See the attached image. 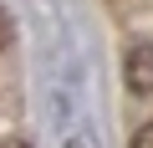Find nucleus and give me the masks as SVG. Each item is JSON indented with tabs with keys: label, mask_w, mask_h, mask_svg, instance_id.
I'll return each mask as SVG.
<instances>
[{
	"label": "nucleus",
	"mask_w": 153,
	"mask_h": 148,
	"mask_svg": "<svg viewBox=\"0 0 153 148\" xmlns=\"http://www.w3.org/2000/svg\"><path fill=\"white\" fill-rule=\"evenodd\" d=\"M123 82H128V92H138V97L153 92V41H133V46H128V56H123Z\"/></svg>",
	"instance_id": "obj_1"
},
{
	"label": "nucleus",
	"mask_w": 153,
	"mask_h": 148,
	"mask_svg": "<svg viewBox=\"0 0 153 148\" xmlns=\"http://www.w3.org/2000/svg\"><path fill=\"white\" fill-rule=\"evenodd\" d=\"M128 148H153V118H148V123H138V128L128 133Z\"/></svg>",
	"instance_id": "obj_2"
},
{
	"label": "nucleus",
	"mask_w": 153,
	"mask_h": 148,
	"mask_svg": "<svg viewBox=\"0 0 153 148\" xmlns=\"http://www.w3.org/2000/svg\"><path fill=\"white\" fill-rule=\"evenodd\" d=\"M10 36H16V26H10V10H5V5H0V51H5V46H10Z\"/></svg>",
	"instance_id": "obj_3"
},
{
	"label": "nucleus",
	"mask_w": 153,
	"mask_h": 148,
	"mask_svg": "<svg viewBox=\"0 0 153 148\" xmlns=\"http://www.w3.org/2000/svg\"><path fill=\"white\" fill-rule=\"evenodd\" d=\"M0 148H31L26 138H5V143H0Z\"/></svg>",
	"instance_id": "obj_4"
},
{
	"label": "nucleus",
	"mask_w": 153,
	"mask_h": 148,
	"mask_svg": "<svg viewBox=\"0 0 153 148\" xmlns=\"http://www.w3.org/2000/svg\"><path fill=\"white\" fill-rule=\"evenodd\" d=\"M66 148H82V143H66Z\"/></svg>",
	"instance_id": "obj_5"
}]
</instances>
